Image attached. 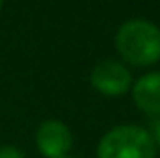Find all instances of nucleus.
Segmentation results:
<instances>
[{"mask_svg":"<svg viewBox=\"0 0 160 158\" xmlns=\"http://www.w3.org/2000/svg\"><path fill=\"white\" fill-rule=\"evenodd\" d=\"M116 49L130 65H154L160 61V28L144 18L126 20L116 32Z\"/></svg>","mask_w":160,"mask_h":158,"instance_id":"1","label":"nucleus"},{"mask_svg":"<svg viewBox=\"0 0 160 158\" xmlns=\"http://www.w3.org/2000/svg\"><path fill=\"white\" fill-rule=\"evenodd\" d=\"M156 152L150 132L136 124L112 128L98 144V158H156Z\"/></svg>","mask_w":160,"mask_h":158,"instance_id":"2","label":"nucleus"},{"mask_svg":"<svg viewBox=\"0 0 160 158\" xmlns=\"http://www.w3.org/2000/svg\"><path fill=\"white\" fill-rule=\"evenodd\" d=\"M89 81L95 91L108 97H118L124 95L132 87V75L126 69V65L118 61H102L93 67L89 75Z\"/></svg>","mask_w":160,"mask_h":158,"instance_id":"3","label":"nucleus"},{"mask_svg":"<svg viewBox=\"0 0 160 158\" xmlns=\"http://www.w3.org/2000/svg\"><path fill=\"white\" fill-rule=\"evenodd\" d=\"M35 142L45 158H63L69 156V150L73 146V134L61 120H45L37 130Z\"/></svg>","mask_w":160,"mask_h":158,"instance_id":"4","label":"nucleus"},{"mask_svg":"<svg viewBox=\"0 0 160 158\" xmlns=\"http://www.w3.org/2000/svg\"><path fill=\"white\" fill-rule=\"evenodd\" d=\"M130 89L138 110L150 118H160V71L138 77Z\"/></svg>","mask_w":160,"mask_h":158,"instance_id":"5","label":"nucleus"},{"mask_svg":"<svg viewBox=\"0 0 160 158\" xmlns=\"http://www.w3.org/2000/svg\"><path fill=\"white\" fill-rule=\"evenodd\" d=\"M0 158H27L16 146H0Z\"/></svg>","mask_w":160,"mask_h":158,"instance_id":"6","label":"nucleus"},{"mask_svg":"<svg viewBox=\"0 0 160 158\" xmlns=\"http://www.w3.org/2000/svg\"><path fill=\"white\" fill-rule=\"evenodd\" d=\"M150 136H152L154 140V146H156V150H160V118H156L152 122V128H150Z\"/></svg>","mask_w":160,"mask_h":158,"instance_id":"7","label":"nucleus"},{"mask_svg":"<svg viewBox=\"0 0 160 158\" xmlns=\"http://www.w3.org/2000/svg\"><path fill=\"white\" fill-rule=\"evenodd\" d=\"M2 4H4V0H0V8H2Z\"/></svg>","mask_w":160,"mask_h":158,"instance_id":"8","label":"nucleus"},{"mask_svg":"<svg viewBox=\"0 0 160 158\" xmlns=\"http://www.w3.org/2000/svg\"><path fill=\"white\" fill-rule=\"evenodd\" d=\"M63 158H75V156H63Z\"/></svg>","mask_w":160,"mask_h":158,"instance_id":"9","label":"nucleus"}]
</instances>
